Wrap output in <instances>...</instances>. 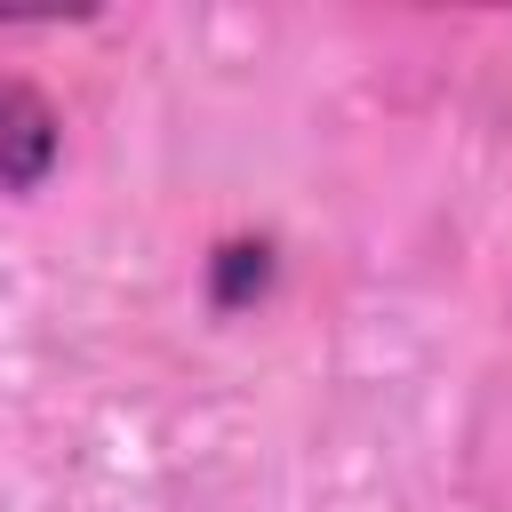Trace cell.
Instances as JSON below:
<instances>
[{"mask_svg":"<svg viewBox=\"0 0 512 512\" xmlns=\"http://www.w3.org/2000/svg\"><path fill=\"white\" fill-rule=\"evenodd\" d=\"M56 168V112L24 80H0V192H32Z\"/></svg>","mask_w":512,"mask_h":512,"instance_id":"1","label":"cell"}]
</instances>
